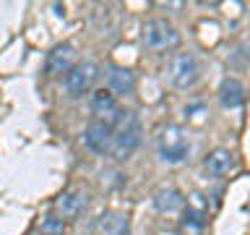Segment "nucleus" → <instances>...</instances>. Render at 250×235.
I'll list each match as a JSON object with an SVG mask.
<instances>
[{
    "label": "nucleus",
    "mask_w": 250,
    "mask_h": 235,
    "mask_svg": "<svg viewBox=\"0 0 250 235\" xmlns=\"http://www.w3.org/2000/svg\"><path fill=\"white\" fill-rule=\"evenodd\" d=\"M144 45L151 52H167L180 45V31L167 19H151L144 26Z\"/></svg>",
    "instance_id": "4"
},
{
    "label": "nucleus",
    "mask_w": 250,
    "mask_h": 235,
    "mask_svg": "<svg viewBox=\"0 0 250 235\" xmlns=\"http://www.w3.org/2000/svg\"><path fill=\"white\" fill-rule=\"evenodd\" d=\"M164 76H167V81L175 86V89H190V86H195V81L201 78V63L193 52H180L169 60Z\"/></svg>",
    "instance_id": "3"
},
{
    "label": "nucleus",
    "mask_w": 250,
    "mask_h": 235,
    "mask_svg": "<svg viewBox=\"0 0 250 235\" xmlns=\"http://www.w3.org/2000/svg\"><path fill=\"white\" fill-rule=\"evenodd\" d=\"M109 128H112V141H109V157H112L115 162H123L128 160V157L138 149L141 144V123L136 113H130V110H115L112 113V123H109Z\"/></svg>",
    "instance_id": "1"
},
{
    "label": "nucleus",
    "mask_w": 250,
    "mask_h": 235,
    "mask_svg": "<svg viewBox=\"0 0 250 235\" xmlns=\"http://www.w3.org/2000/svg\"><path fill=\"white\" fill-rule=\"evenodd\" d=\"M86 207H89V193L78 191V188H70V191L60 193L58 199H55V212L60 214V219L65 222V219H76L81 217Z\"/></svg>",
    "instance_id": "6"
},
{
    "label": "nucleus",
    "mask_w": 250,
    "mask_h": 235,
    "mask_svg": "<svg viewBox=\"0 0 250 235\" xmlns=\"http://www.w3.org/2000/svg\"><path fill=\"white\" fill-rule=\"evenodd\" d=\"M237 167V160L229 149H214L208 157H206V170L208 175L214 178H222V175H229V172Z\"/></svg>",
    "instance_id": "11"
},
{
    "label": "nucleus",
    "mask_w": 250,
    "mask_h": 235,
    "mask_svg": "<svg viewBox=\"0 0 250 235\" xmlns=\"http://www.w3.org/2000/svg\"><path fill=\"white\" fill-rule=\"evenodd\" d=\"M156 152H159V160L164 164H180L188 160L190 154V136L183 125H164L159 131V139H156Z\"/></svg>",
    "instance_id": "2"
},
{
    "label": "nucleus",
    "mask_w": 250,
    "mask_h": 235,
    "mask_svg": "<svg viewBox=\"0 0 250 235\" xmlns=\"http://www.w3.org/2000/svg\"><path fill=\"white\" fill-rule=\"evenodd\" d=\"M83 141L94 154H107L109 152V141H112V128H109V123L107 120L89 123V128H86V133H83Z\"/></svg>",
    "instance_id": "7"
},
{
    "label": "nucleus",
    "mask_w": 250,
    "mask_h": 235,
    "mask_svg": "<svg viewBox=\"0 0 250 235\" xmlns=\"http://www.w3.org/2000/svg\"><path fill=\"white\" fill-rule=\"evenodd\" d=\"M203 230V212L188 209L183 217V235H201Z\"/></svg>",
    "instance_id": "15"
},
{
    "label": "nucleus",
    "mask_w": 250,
    "mask_h": 235,
    "mask_svg": "<svg viewBox=\"0 0 250 235\" xmlns=\"http://www.w3.org/2000/svg\"><path fill=\"white\" fill-rule=\"evenodd\" d=\"M136 89V73L125 66H109L107 68V92L112 94H130Z\"/></svg>",
    "instance_id": "10"
},
{
    "label": "nucleus",
    "mask_w": 250,
    "mask_h": 235,
    "mask_svg": "<svg viewBox=\"0 0 250 235\" xmlns=\"http://www.w3.org/2000/svg\"><path fill=\"white\" fill-rule=\"evenodd\" d=\"M73 58H76V50L73 45L62 42L58 47H52L50 58H47V76H58V73H68L70 68H73Z\"/></svg>",
    "instance_id": "9"
},
{
    "label": "nucleus",
    "mask_w": 250,
    "mask_h": 235,
    "mask_svg": "<svg viewBox=\"0 0 250 235\" xmlns=\"http://www.w3.org/2000/svg\"><path fill=\"white\" fill-rule=\"evenodd\" d=\"M97 235H130V219L123 212H104L94 222Z\"/></svg>",
    "instance_id": "8"
},
{
    "label": "nucleus",
    "mask_w": 250,
    "mask_h": 235,
    "mask_svg": "<svg viewBox=\"0 0 250 235\" xmlns=\"http://www.w3.org/2000/svg\"><path fill=\"white\" fill-rule=\"evenodd\" d=\"M62 230H65V222L60 217H44L42 225H39L42 235H62Z\"/></svg>",
    "instance_id": "16"
},
{
    "label": "nucleus",
    "mask_w": 250,
    "mask_h": 235,
    "mask_svg": "<svg viewBox=\"0 0 250 235\" xmlns=\"http://www.w3.org/2000/svg\"><path fill=\"white\" fill-rule=\"evenodd\" d=\"M89 107H91L94 115H112L115 113V94L107 92V89H97L91 94Z\"/></svg>",
    "instance_id": "14"
},
{
    "label": "nucleus",
    "mask_w": 250,
    "mask_h": 235,
    "mask_svg": "<svg viewBox=\"0 0 250 235\" xmlns=\"http://www.w3.org/2000/svg\"><path fill=\"white\" fill-rule=\"evenodd\" d=\"M154 207L162 214H177L180 209L185 207V196L177 191V188H159L154 193Z\"/></svg>",
    "instance_id": "12"
},
{
    "label": "nucleus",
    "mask_w": 250,
    "mask_h": 235,
    "mask_svg": "<svg viewBox=\"0 0 250 235\" xmlns=\"http://www.w3.org/2000/svg\"><path fill=\"white\" fill-rule=\"evenodd\" d=\"M97 76H99V66H97V63H91V60L76 63V66L62 76V92H65L68 97H73V99L83 97V94L94 86Z\"/></svg>",
    "instance_id": "5"
},
{
    "label": "nucleus",
    "mask_w": 250,
    "mask_h": 235,
    "mask_svg": "<svg viewBox=\"0 0 250 235\" xmlns=\"http://www.w3.org/2000/svg\"><path fill=\"white\" fill-rule=\"evenodd\" d=\"M219 102L227 107V110H234L245 102V89L237 78H224L222 86H219Z\"/></svg>",
    "instance_id": "13"
}]
</instances>
